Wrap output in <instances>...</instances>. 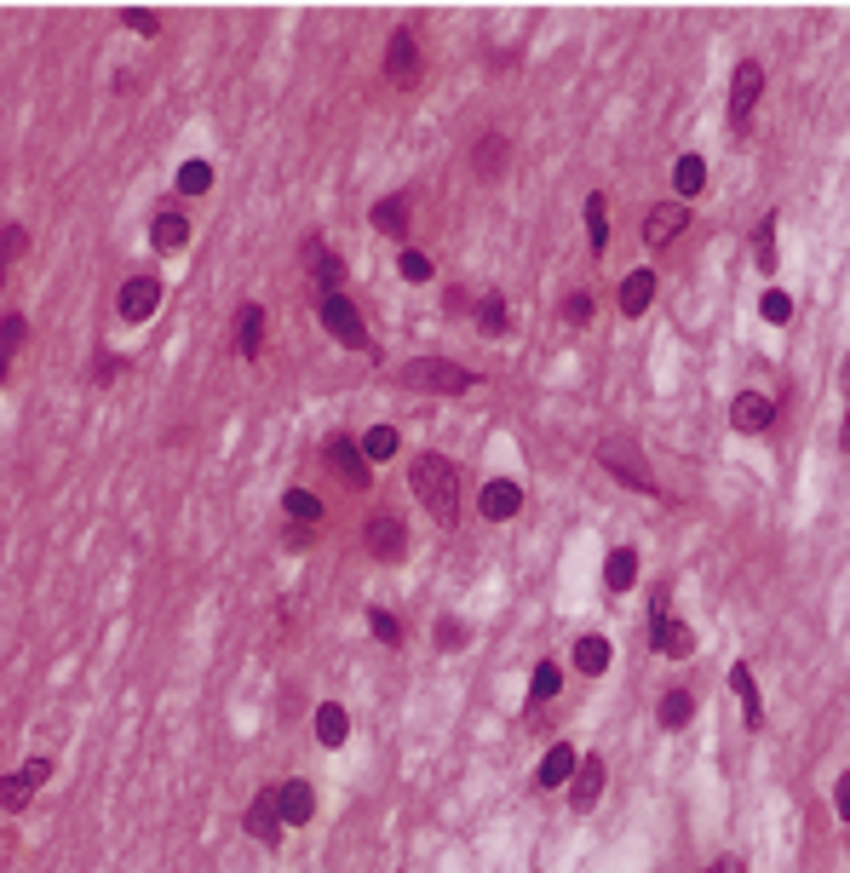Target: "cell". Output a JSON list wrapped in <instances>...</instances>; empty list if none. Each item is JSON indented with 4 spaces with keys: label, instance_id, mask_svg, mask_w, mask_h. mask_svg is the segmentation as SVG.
I'll return each mask as SVG.
<instances>
[{
    "label": "cell",
    "instance_id": "21",
    "mask_svg": "<svg viewBox=\"0 0 850 873\" xmlns=\"http://www.w3.org/2000/svg\"><path fill=\"white\" fill-rule=\"evenodd\" d=\"M610 638L603 633H586V638H575V673H586V678H598V673H610Z\"/></svg>",
    "mask_w": 850,
    "mask_h": 873
},
{
    "label": "cell",
    "instance_id": "7",
    "mask_svg": "<svg viewBox=\"0 0 850 873\" xmlns=\"http://www.w3.org/2000/svg\"><path fill=\"white\" fill-rule=\"evenodd\" d=\"M241 827H248V839H259L265 850H276L282 845V810H276V787H265V794H253V805H248V816H241Z\"/></svg>",
    "mask_w": 850,
    "mask_h": 873
},
{
    "label": "cell",
    "instance_id": "49",
    "mask_svg": "<svg viewBox=\"0 0 850 873\" xmlns=\"http://www.w3.org/2000/svg\"><path fill=\"white\" fill-rule=\"evenodd\" d=\"M839 442H845V454H850V357H845V432H839Z\"/></svg>",
    "mask_w": 850,
    "mask_h": 873
},
{
    "label": "cell",
    "instance_id": "15",
    "mask_svg": "<svg viewBox=\"0 0 850 873\" xmlns=\"http://www.w3.org/2000/svg\"><path fill=\"white\" fill-rule=\"evenodd\" d=\"M603 782H610V770H603V759L598 753H580V770H575V782H570V805L580 810H592L598 799H603Z\"/></svg>",
    "mask_w": 850,
    "mask_h": 873
},
{
    "label": "cell",
    "instance_id": "25",
    "mask_svg": "<svg viewBox=\"0 0 850 873\" xmlns=\"http://www.w3.org/2000/svg\"><path fill=\"white\" fill-rule=\"evenodd\" d=\"M655 299V271H633L621 282V316H643Z\"/></svg>",
    "mask_w": 850,
    "mask_h": 873
},
{
    "label": "cell",
    "instance_id": "6",
    "mask_svg": "<svg viewBox=\"0 0 850 873\" xmlns=\"http://www.w3.org/2000/svg\"><path fill=\"white\" fill-rule=\"evenodd\" d=\"M420 70H425V58H420L414 29H391V40H386V75L397 80V87H414Z\"/></svg>",
    "mask_w": 850,
    "mask_h": 873
},
{
    "label": "cell",
    "instance_id": "31",
    "mask_svg": "<svg viewBox=\"0 0 850 873\" xmlns=\"http://www.w3.org/2000/svg\"><path fill=\"white\" fill-rule=\"evenodd\" d=\"M213 190V161H185V167H178V196H208Z\"/></svg>",
    "mask_w": 850,
    "mask_h": 873
},
{
    "label": "cell",
    "instance_id": "24",
    "mask_svg": "<svg viewBox=\"0 0 850 873\" xmlns=\"http://www.w3.org/2000/svg\"><path fill=\"white\" fill-rule=\"evenodd\" d=\"M346 736H351V713L339 701H322L316 707V741L322 747H346Z\"/></svg>",
    "mask_w": 850,
    "mask_h": 873
},
{
    "label": "cell",
    "instance_id": "4",
    "mask_svg": "<svg viewBox=\"0 0 850 873\" xmlns=\"http://www.w3.org/2000/svg\"><path fill=\"white\" fill-rule=\"evenodd\" d=\"M322 304V328H328L339 345H351V351H374V339L368 328H362V316H357V304L346 294H328V299H316Z\"/></svg>",
    "mask_w": 850,
    "mask_h": 873
},
{
    "label": "cell",
    "instance_id": "48",
    "mask_svg": "<svg viewBox=\"0 0 850 873\" xmlns=\"http://www.w3.org/2000/svg\"><path fill=\"white\" fill-rule=\"evenodd\" d=\"M834 810H839V816L850 822V770H845V776L834 782Z\"/></svg>",
    "mask_w": 850,
    "mask_h": 873
},
{
    "label": "cell",
    "instance_id": "3",
    "mask_svg": "<svg viewBox=\"0 0 850 873\" xmlns=\"http://www.w3.org/2000/svg\"><path fill=\"white\" fill-rule=\"evenodd\" d=\"M598 465L610 477H621L626 489H638V495H661V483H655V472H650V460H643V449H638V437L633 432H610L598 442Z\"/></svg>",
    "mask_w": 850,
    "mask_h": 873
},
{
    "label": "cell",
    "instance_id": "34",
    "mask_svg": "<svg viewBox=\"0 0 850 873\" xmlns=\"http://www.w3.org/2000/svg\"><path fill=\"white\" fill-rule=\"evenodd\" d=\"M24 339H29V322H24V316H7V322H0V379H7L12 351H17Z\"/></svg>",
    "mask_w": 850,
    "mask_h": 873
},
{
    "label": "cell",
    "instance_id": "19",
    "mask_svg": "<svg viewBox=\"0 0 850 873\" xmlns=\"http://www.w3.org/2000/svg\"><path fill=\"white\" fill-rule=\"evenodd\" d=\"M190 241V219L178 213V208H161L155 219H150V248L155 253H173V248H185Z\"/></svg>",
    "mask_w": 850,
    "mask_h": 873
},
{
    "label": "cell",
    "instance_id": "22",
    "mask_svg": "<svg viewBox=\"0 0 850 873\" xmlns=\"http://www.w3.org/2000/svg\"><path fill=\"white\" fill-rule=\"evenodd\" d=\"M603 586H610V593H633L638 586V552L633 546H615V552L603 558Z\"/></svg>",
    "mask_w": 850,
    "mask_h": 873
},
{
    "label": "cell",
    "instance_id": "44",
    "mask_svg": "<svg viewBox=\"0 0 850 873\" xmlns=\"http://www.w3.org/2000/svg\"><path fill=\"white\" fill-rule=\"evenodd\" d=\"M47 776H52V759H29V764H24V776H17V782H24L29 794H35V787L47 782Z\"/></svg>",
    "mask_w": 850,
    "mask_h": 873
},
{
    "label": "cell",
    "instance_id": "41",
    "mask_svg": "<svg viewBox=\"0 0 850 873\" xmlns=\"http://www.w3.org/2000/svg\"><path fill=\"white\" fill-rule=\"evenodd\" d=\"M397 265H402V282H432V259H425L420 248H402Z\"/></svg>",
    "mask_w": 850,
    "mask_h": 873
},
{
    "label": "cell",
    "instance_id": "32",
    "mask_svg": "<svg viewBox=\"0 0 850 873\" xmlns=\"http://www.w3.org/2000/svg\"><path fill=\"white\" fill-rule=\"evenodd\" d=\"M753 259H759V271H776V213H764L759 219V230H753Z\"/></svg>",
    "mask_w": 850,
    "mask_h": 873
},
{
    "label": "cell",
    "instance_id": "27",
    "mask_svg": "<svg viewBox=\"0 0 850 873\" xmlns=\"http://www.w3.org/2000/svg\"><path fill=\"white\" fill-rule=\"evenodd\" d=\"M655 719H661V729H684L696 719V696L690 689H666V696L655 701Z\"/></svg>",
    "mask_w": 850,
    "mask_h": 873
},
{
    "label": "cell",
    "instance_id": "33",
    "mask_svg": "<svg viewBox=\"0 0 850 873\" xmlns=\"http://www.w3.org/2000/svg\"><path fill=\"white\" fill-rule=\"evenodd\" d=\"M282 512H288L293 523H322V500L311 489H288L282 495Z\"/></svg>",
    "mask_w": 850,
    "mask_h": 873
},
{
    "label": "cell",
    "instance_id": "10",
    "mask_svg": "<svg viewBox=\"0 0 850 873\" xmlns=\"http://www.w3.org/2000/svg\"><path fill=\"white\" fill-rule=\"evenodd\" d=\"M305 265H311V282H316V299L346 294V265H339V253H328V241H322V236L305 241Z\"/></svg>",
    "mask_w": 850,
    "mask_h": 873
},
{
    "label": "cell",
    "instance_id": "40",
    "mask_svg": "<svg viewBox=\"0 0 850 873\" xmlns=\"http://www.w3.org/2000/svg\"><path fill=\"white\" fill-rule=\"evenodd\" d=\"M368 626H374L379 644H402V621L391 615V609H368Z\"/></svg>",
    "mask_w": 850,
    "mask_h": 873
},
{
    "label": "cell",
    "instance_id": "37",
    "mask_svg": "<svg viewBox=\"0 0 850 873\" xmlns=\"http://www.w3.org/2000/svg\"><path fill=\"white\" fill-rule=\"evenodd\" d=\"M759 311H764V322H771V328H787V322H793V299H787L782 288H771L759 299Z\"/></svg>",
    "mask_w": 850,
    "mask_h": 873
},
{
    "label": "cell",
    "instance_id": "47",
    "mask_svg": "<svg viewBox=\"0 0 850 873\" xmlns=\"http://www.w3.org/2000/svg\"><path fill=\"white\" fill-rule=\"evenodd\" d=\"M655 615H673V586H666V581L650 593V621H655Z\"/></svg>",
    "mask_w": 850,
    "mask_h": 873
},
{
    "label": "cell",
    "instance_id": "8",
    "mask_svg": "<svg viewBox=\"0 0 850 873\" xmlns=\"http://www.w3.org/2000/svg\"><path fill=\"white\" fill-rule=\"evenodd\" d=\"M115 311L127 322H150L161 311V282L155 276H127V282H121V294H115Z\"/></svg>",
    "mask_w": 850,
    "mask_h": 873
},
{
    "label": "cell",
    "instance_id": "46",
    "mask_svg": "<svg viewBox=\"0 0 850 873\" xmlns=\"http://www.w3.org/2000/svg\"><path fill=\"white\" fill-rule=\"evenodd\" d=\"M0 241H7V259H24V253H29V230H17V225H7V236H0Z\"/></svg>",
    "mask_w": 850,
    "mask_h": 873
},
{
    "label": "cell",
    "instance_id": "14",
    "mask_svg": "<svg viewBox=\"0 0 850 873\" xmlns=\"http://www.w3.org/2000/svg\"><path fill=\"white\" fill-rule=\"evenodd\" d=\"M477 512L483 523H512L523 512V489L512 477H495V483H483V495H477Z\"/></svg>",
    "mask_w": 850,
    "mask_h": 873
},
{
    "label": "cell",
    "instance_id": "2",
    "mask_svg": "<svg viewBox=\"0 0 850 873\" xmlns=\"http://www.w3.org/2000/svg\"><path fill=\"white\" fill-rule=\"evenodd\" d=\"M397 385L414 397H460V391H477V374L460 369L449 357H414L397 369Z\"/></svg>",
    "mask_w": 850,
    "mask_h": 873
},
{
    "label": "cell",
    "instance_id": "20",
    "mask_svg": "<svg viewBox=\"0 0 850 873\" xmlns=\"http://www.w3.org/2000/svg\"><path fill=\"white\" fill-rule=\"evenodd\" d=\"M730 689H736V701H741V719H747V729H759V724H764V696H759L753 666H747V661H736V666H730Z\"/></svg>",
    "mask_w": 850,
    "mask_h": 873
},
{
    "label": "cell",
    "instance_id": "11",
    "mask_svg": "<svg viewBox=\"0 0 850 873\" xmlns=\"http://www.w3.org/2000/svg\"><path fill=\"white\" fill-rule=\"evenodd\" d=\"M368 552H374L379 563H397L402 552H409V523H402L397 512L368 517Z\"/></svg>",
    "mask_w": 850,
    "mask_h": 873
},
{
    "label": "cell",
    "instance_id": "42",
    "mask_svg": "<svg viewBox=\"0 0 850 873\" xmlns=\"http://www.w3.org/2000/svg\"><path fill=\"white\" fill-rule=\"evenodd\" d=\"M121 24L138 29V35H161V17H155V12H145V7H127V12H121Z\"/></svg>",
    "mask_w": 850,
    "mask_h": 873
},
{
    "label": "cell",
    "instance_id": "23",
    "mask_svg": "<svg viewBox=\"0 0 850 873\" xmlns=\"http://www.w3.org/2000/svg\"><path fill=\"white\" fill-rule=\"evenodd\" d=\"M505 155H512V145H505L500 133H483L477 145H472V167H477V178H500V173H505Z\"/></svg>",
    "mask_w": 850,
    "mask_h": 873
},
{
    "label": "cell",
    "instance_id": "45",
    "mask_svg": "<svg viewBox=\"0 0 850 873\" xmlns=\"http://www.w3.org/2000/svg\"><path fill=\"white\" fill-rule=\"evenodd\" d=\"M0 799H7V810H24V805H29V787L17 782V776H7V787H0Z\"/></svg>",
    "mask_w": 850,
    "mask_h": 873
},
{
    "label": "cell",
    "instance_id": "36",
    "mask_svg": "<svg viewBox=\"0 0 850 873\" xmlns=\"http://www.w3.org/2000/svg\"><path fill=\"white\" fill-rule=\"evenodd\" d=\"M558 689H563V666H558V661H540V666H535V684H529V701L540 707V701H552Z\"/></svg>",
    "mask_w": 850,
    "mask_h": 873
},
{
    "label": "cell",
    "instance_id": "1",
    "mask_svg": "<svg viewBox=\"0 0 850 873\" xmlns=\"http://www.w3.org/2000/svg\"><path fill=\"white\" fill-rule=\"evenodd\" d=\"M409 489H414V500L432 512L442 529L460 517V472H454V460L449 454H437V449H425V454H414V465H409Z\"/></svg>",
    "mask_w": 850,
    "mask_h": 873
},
{
    "label": "cell",
    "instance_id": "28",
    "mask_svg": "<svg viewBox=\"0 0 850 873\" xmlns=\"http://www.w3.org/2000/svg\"><path fill=\"white\" fill-rule=\"evenodd\" d=\"M368 219H374V230H386V236H402V230H409V201H402V196H379Z\"/></svg>",
    "mask_w": 850,
    "mask_h": 873
},
{
    "label": "cell",
    "instance_id": "39",
    "mask_svg": "<svg viewBox=\"0 0 850 873\" xmlns=\"http://www.w3.org/2000/svg\"><path fill=\"white\" fill-rule=\"evenodd\" d=\"M563 322H570V328H586V322H592V294L575 288L570 299H563Z\"/></svg>",
    "mask_w": 850,
    "mask_h": 873
},
{
    "label": "cell",
    "instance_id": "5",
    "mask_svg": "<svg viewBox=\"0 0 850 873\" xmlns=\"http://www.w3.org/2000/svg\"><path fill=\"white\" fill-rule=\"evenodd\" d=\"M759 98H764V64H759V58H741L736 80H730V121H736V133H747V121H753Z\"/></svg>",
    "mask_w": 850,
    "mask_h": 873
},
{
    "label": "cell",
    "instance_id": "29",
    "mask_svg": "<svg viewBox=\"0 0 850 873\" xmlns=\"http://www.w3.org/2000/svg\"><path fill=\"white\" fill-rule=\"evenodd\" d=\"M586 241H592V253L610 248V201H603L598 190L586 196Z\"/></svg>",
    "mask_w": 850,
    "mask_h": 873
},
{
    "label": "cell",
    "instance_id": "30",
    "mask_svg": "<svg viewBox=\"0 0 850 873\" xmlns=\"http://www.w3.org/2000/svg\"><path fill=\"white\" fill-rule=\"evenodd\" d=\"M673 185H678V201H690L707 190V161L701 155H678V167H673Z\"/></svg>",
    "mask_w": 850,
    "mask_h": 873
},
{
    "label": "cell",
    "instance_id": "38",
    "mask_svg": "<svg viewBox=\"0 0 850 873\" xmlns=\"http://www.w3.org/2000/svg\"><path fill=\"white\" fill-rule=\"evenodd\" d=\"M477 328H483V334H505V299H500V294H483V304H477Z\"/></svg>",
    "mask_w": 850,
    "mask_h": 873
},
{
    "label": "cell",
    "instance_id": "17",
    "mask_svg": "<svg viewBox=\"0 0 850 873\" xmlns=\"http://www.w3.org/2000/svg\"><path fill=\"white\" fill-rule=\"evenodd\" d=\"M650 649H655V656L684 661V656L696 649V633H690L684 621H673V615H655V621H650Z\"/></svg>",
    "mask_w": 850,
    "mask_h": 873
},
{
    "label": "cell",
    "instance_id": "50",
    "mask_svg": "<svg viewBox=\"0 0 850 873\" xmlns=\"http://www.w3.org/2000/svg\"><path fill=\"white\" fill-rule=\"evenodd\" d=\"M701 873H741V857H724V862H713V868H701Z\"/></svg>",
    "mask_w": 850,
    "mask_h": 873
},
{
    "label": "cell",
    "instance_id": "26",
    "mask_svg": "<svg viewBox=\"0 0 850 873\" xmlns=\"http://www.w3.org/2000/svg\"><path fill=\"white\" fill-rule=\"evenodd\" d=\"M259 345H265V311H259V304H241L236 311V351L259 357Z\"/></svg>",
    "mask_w": 850,
    "mask_h": 873
},
{
    "label": "cell",
    "instance_id": "35",
    "mask_svg": "<svg viewBox=\"0 0 850 873\" xmlns=\"http://www.w3.org/2000/svg\"><path fill=\"white\" fill-rule=\"evenodd\" d=\"M397 449H402V432H397V425H374V432L362 437V454H368V460H391Z\"/></svg>",
    "mask_w": 850,
    "mask_h": 873
},
{
    "label": "cell",
    "instance_id": "18",
    "mask_svg": "<svg viewBox=\"0 0 850 873\" xmlns=\"http://www.w3.org/2000/svg\"><path fill=\"white\" fill-rule=\"evenodd\" d=\"M575 770H580V753L570 741H558L552 753L540 759V770H535V787H546V794H552V787H563V782H575Z\"/></svg>",
    "mask_w": 850,
    "mask_h": 873
},
{
    "label": "cell",
    "instance_id": "9",
    "mask_svg": "<svg viewBox=\"0 0 850 873\" xmlns=\"http://www.w3.org/2000/svg\"><path fill=\"white\" fill-rule=\"evenodd\" d=\"M730 425H736L741 437L771 432V425H776V397H771V391H741V397L730 402Z\"/></svg>",
    "mask_w": 850,
    "mask_h": 873
},
{
    "label": "cell",
    "instance_id": "13",
    "mask_svg": "<svg viewBox=\"0 0 850 873\" xmlns=\"http://www.w3.org/2000/svg\"><path fill=\"white\" fill-rule=\"evenodd\" d=\"M328 465L339 477L351 483V489H374V477H368V454H362V442H351V437H328Z\"/></svg>",
    "mask_w": 850,
    "mask_h": 873
},
{
    "label": "cell",
    "instance_id": "16",
    "mask_svg": "<svg viewBox=\"0 0 850 873\" xmlns=\"http://www.w3.org/2000/svg\"><path fill=\"white\" fill-rule=\"evenodd\" d=\"M276 810H282V822H288V827H305L311 816H316V787L311 782H282L276 787Z\"/></svg>",
    "mask_w": 850,
    "mask_h": 873
},
{
    "label": "cell",
    "instance_id": "12",
    "mask_svg": "<svg viewBox=\"0 0 850 873\" xmlns=\"http://www.w3.org/2000/svg\"><path fill=\"white\" fill-rule=\"evenodd\" d=\"M684 230H690V208H684V201H661V208H650V219H643V248H666V241H678Z\"/></svg>",
    "mask_w": 850,
    "mask_h": 873
},
{
    "label": "cell",
    "instance_id": "43",
    "mask_svg": "<svg viewBox=\"0 0 850 873\" xmlns=\"http://www.w3.org/2000/svg\"><path fill=\"white\" fill-rule=\"evenodd\" d=\"M432 638H437V649H460L472 633H465V621H437V633H432Z\"/></svg>",
    "mask_w": 850,
    "mask_h": 873
}]
</instances>
